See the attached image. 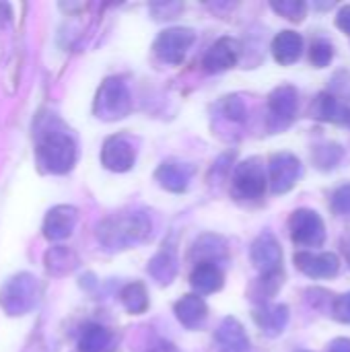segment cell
Returning a JSON list of instances; mask_svg holds the SVG:
<instances>
[{"label": "cell", "instance_id": "6da1fadb", "mask_svg": "<svg viewBox=\"0 0 350 352\" xmlns=\"http://www.w3.org/2000/svg\"><path fill=\"white\" fill-rule=\"evenodd\" d=\"M151 231H153L151 219L140 210H132V212L111 214L105 221H101L97 227V239L105 250L122 252L146 241L151 237Z\"/></svg>", "mask_w": 350, "mask_h": 352}, {"label": "cell", "instance_id": "7a4b0ae2", "mask_svg": "<svg viewBox=\"0 0 350 352\" xmlns=\"http://www.w3.org/2000/svg\"><path fill=\"white\" fill-rule=\"evenodd\" d=\"M37 159L39 165L50 173H68L76 163V144L62 130L45 132L37 142Z\"/></svg>", "mask_w": 350, "mask_h": 352}, {"label": "cell", "instance_id": "3957f363", "mask_svg": "<svg viewBox=\"0 0 350 352\" xmlns=\"http://www.w3.org/2000/svg\"><path fill=\"white\" fill-rule=\"evenodd\" d=\"M41 295V287L37 283L35 276L21 272L10 276L2 289H0V307L8 314V316H25L29 314Z\"/></svg>", "mask_w": 350, "mask_h": 352}, {"label": "cell", "instance_id": "277c9868", "mask_svg": "<svg viewBox=\"0 0 350 352\" xmlns=\"http://www.w3.org/2000/svg\"><path fill=\"white\" fill-rule=\"evenodd\" d=\"M93 109H95L97 118L107 120V122L126 118L132 109V99H130V91L124 85V80H120V78L103 80L97 91Z\"/></svg>", "mask_w": 350, "mask_h": 352}, {"label": "cell", "instance_id": "5b68a950", "mask_svg": "<svg viewBox=\"0 0 350 352\" xmlns=\"http://www.w3.org/2000/svg\"><path fill=\"white\" fill-rule=\"evenodd\" d=\"M289 231L293 241L301 248H320L326 241V225L311 208L295 210L289 219Z\"/></svg>", "mask_w": 350, "mask_h": 352}, {"label": "cell", "instance_id": "8992f818", "mask_svg": "<svg viewBox=\"0 0 350 352\" xmlns=\"http://www.w3.org/2000/svg\"><path fill=\"white\" fill-rule=\"evenodd\" d=\"M266 171L260 159H245L233 173V196L239 200H258L266 192Z\"/></svg>", "mask_w": 350, "mask_h": 352}, {"label": "cell", "instance_id": "52a82bcc", "mask_svg": "<svg viewBox=\"0 0 350 352\" xmlns=\"http://www.w3.org/2000/svg\"><path fill=\"white\" fill-rule=\"evenodd\" d=\"M194 31L188 27H171L159 33V37L155 39V54L167 62V64H182L188 50L194 43Z\"/></svg>", "mask_w": 350, "mask_h": 352}, {"label": "cell", "instance_id": "ba28073f", "mask_svg": "<svg viewBox=\"0 0 350 352\" xmlns=\"http://www.w3.org/2000/svg\"><path fill=\"white\" fill-rule=\"evenodd\" d=\"M299 109V93L291 85L276 87L268 97V126L270 130H283L287 128Z\"/></svg>", "mask_w": 350, "mask_h": 352}, {"label": "cell", "instance_id": "9c48e42d", "mask_svg": "<svg viewBox=\"0 0 350 352\" xmlns=\"http://www.w3.org/2000/svg\"><path fill=\"white\" fill-rule=\"evenodd\" d=\"M301 177V161L291 153H276L270 157L268 182L274 194H287Z\"/></svg>", "mask_w": 350, "mask_h": 352}, {"label": "cell", "instance_id": "30bf717a", "mask_svg": "<svg viewBox=\"0 0 350 352\" xmlns=\"http://www.w3.org/2000/svg\"><path fill=\"white\" fill-rule=\"evenodd\" d=\"M254 266L260 274H278L283 272V248L278 239L270 233H262L250 250Z\"/></svg>", "mask_w": 350, "mask_h": 352}, {"label": "cell", "instance_id": "8fae6325", "mask_svg": "<svg viewBox=\"0 0 350 352\" xmlns=\"http://www.w3.org/2000/svg\"><path fill=\"white\" fill-rule=\"evenodd\" d=\"M295 266L309 278H334L340 270V260L336 254L330 252H299L295 254Z\"/></svg>", "mask_w": 350, "mask_h": 352}, {"label": "cell", "instance_id": "7c38bea8", "mask_svg": "<svg viewBox=\"0 0 350 352\" xmlns=\"http://www.w3.org/2000/svg\"><path fill=\"white\" fill-rule=\"evenodd\" d=\"M239 54H241V45H239L237 39H233V37H221L204 54L202 66L208 72H225V70H229V68H233L237 64Z\"/></svg>", "mask_w": 350, "mask_h": 352}, {"label": "cell", "instance_id": "4fadbf2b", "mask_svg": "<svg viewBox=\"0 0 350 352\" xmlns=\"http://www.w3.org/2000/svg\"><path fill=\"white\" fill-rule=\"evenodd\" d=\"M134 161H136V151L126 138L111 136L105 140V144L101 148V163L105 165V169L124 173V171L132 169Z\"/></svg>", "mask_w": 350, "mask_h": 352}, {"label": "cell", "instance_id": "5bb4252c", "mask_svg": "<svg viewBox=\"0 0 350 352\" xmlns=\"http://www.w3.org/2000/svg\"><path fill=\"white\" fill-rule=\"evenodd\" d=\"M76 219H78V212H76L74 206H68V204L54 206L45 214L43 235L50 241H62V239H66V237L72 235V231L76 227Z\"/></svg>", "mask_w": 350, "mask_h": 352}, {"label": "cell", "instance_id": "9a60e30c", "mask_svg": "<svg viewBox=\"0 0 350 352\" xmlns=\"http://www.w3.org/2000/svg\"><path fill=\"white\" fill-rule=\"evenodd\" d=\"M309 113L314 120H320V122H328V124H336V126H350V107L330 93H320L314 99Z\"/></svg>", "mask_w": 350, "mask_h": 352}, {"label": "cell", "instance_id": "2e32d148", "mask_svg": "<svg viewBox=\"0 0 350 352\" xmlns=\"http://www.w3.org/2000/svg\"><path fill=\"white\" fill-rule=\"evenodd\" d=\"M217 352H250V338L235 318H225L215 334Z\"/></svg>", "mask_w": 350, "mask_h": 352}, {"label": "cell", "instance_id": "e0dca14e", "mask_svg": "<svg viewBox=\"0 0 350 352\" xmlns=\"http://www.w3.org/2000/svg\"><path fill=\"white\" fill-rule=\"evenodd\" d=\"M192 175H194V167L188 163H179V161H165L159 165V169L155 173L159 186L169 192H175V194L188 190Z\"/></svg>", "mask_w": 350, "mask_h": 352}, {"label": "cell", "instance_id": "ac0fdd59", "mask_svg": "<svg viewBox=\"0 0 350 352\" xmlns=\"http://www.w3.org/2000/svg\"><path fill=\"white\" fill-rule=\"evenodd\" d=\"M254 322L258 324L262 334H266L270 338L281 336L289 324V307L287 305H270V303L260 305L254 311Z\"/></svg>", "mask_w": 350, "mask_h": 352}, {"label": "cell", "instance_id": "d6986e66", "mask_svg": "<svg viewBox=\"0 0 350 352\" xmlns=\"http://www.w3.org/2000/svg\"><path fill=\"white\" fill-rule=\"evenodd\" d=\"M175 318L179 320L182 326L196 330L206 322L208 316V307L204 303V299L200 295H186L175 303Z\"/></svg>", "mask_w": 350, "mask_h": 352}, {"label": "cell", "instance_id": "ffe728a7", "mask_svg": "<svg viewBox=\"0 0 350 352\" xmlns=\"http://www.w3.org/2000/svg\"><path fill=\"white\" fill-rule=\"evenodd\" d=\"M303 54V37L297 31H281L272 39V56L278 64H295Z\"/></svg>", "mask_w": 350, "mask_h": 352}, {"label": "cell", "instance_id": "44dd1931", "mask_svg": "<svg viewBox=\"0 0 350 352\" xmlns=\"http://www.w3.org/2000/svg\"><path fill=\"white\" fill-rule=\"evenodd\" d=\"M223 272L217 264L210 262H202L196 264V268L190 274V285L194 287V291H198L200 295H210L223 289Z\"/></svg>", "mask_w": 350, "mask_h": 352}, {"label": "cell", "instance_id": "7402d4cb", "mask_svg": "<svg viewBox=\"0 0 350 352\" xmlns=\"http://www.w3.org/2000/svg\"><path fill=\"white\" fill-rule=\"evenodd\" d=\"M149 274L159 283V285H169L175 274H177V254L173 245H163L159 254L149 262Z\"/></svg>", "mask_w": 350, "mask_h": 352}, {"label": "cell", "instance_id": "603a6c76", "mask_svg": "<svg viewBox=\"0 0 350 352\" xmlns=\"http://www.w3.org/2000/svg\"><path fill=\"white\" fill-rule=\"evenodd\" d=\"M113 349V336L107 328L99 324H89L83 328L78 338V351L80 352H111Z\"/></svg>", "mask_w": 350, "mask_h": 352}, {"label": "cell", "instance_id": "cb8c5ba5", "mask_svg": "<svg viewBox=\"0 0 350 352\" xmlns=\"http://www.w3.org/2000/svg\"><path fill=\"white\" fill-rule=\"evenodd\" d=\"M45 270L52 276H66L78 266V256L66 248V245H56L45 252Z\"/></svg>", "mask_w": 350, "mask_h": 352}, {"label": "cell", "instance_id": "d4e9b609", "mask_svg": "<svg viewBox=\"0 0 350 352\" xmlns=\"http://www.w3.org/2000/svg\"><path fill=\"white\" fill-rule=\"evenodd\" d=\"M120 301L122 305L130 311V314H144L149 307V295L142 283H130L122 289L120 293Z\"/></svg>", "mask_w": 350, "mask_h": 352}, {"label": "cell", "instance_id": "484cf974", "mask_svg": "<svg viewBox=\"0 0 350 352\" xmlns=\"http://www.w3.org/2000/svg\"><path fill=\"white\" fill-rule=\"evenodd\" d=\"M283 278L285 274L278 272V274H262L256 283V287L252 289V299H256L260 305H266L270 301V297H274L283 285Z\"/></svg>", "mask_w": 350, "mask_h": 352}, {"label": "cell", "instance_id": "4316f807", "mask_svg": "<svg viewBox=\"0 0 350 352\" xmlns=\"http://www.w3.org/2000/svg\"><path fill=\"white\" fill-rule=\"evenodd\" d=\"M342 155H344V151H342L340 144L326 142V144L316 146V151H314V163H316L318 169H326L328 171V169H334L340 163Z\"/></svg>", "mask_w": 350, "mask_h": 352}, {"label": "cell", "instance_id": "83f0119b", "mask_svg": "<svg viewBox=\"0 0 350 352\" xmlns=\"http://www.w3.org/2000/svg\"><path fill=\"white\" fill-rule=\"evenodd\" d=\"M270 6L274 12H278L281 16L295 21V23H301L305 16V10H307V4L303 0H274Z\"/></svg>", "mask_w": 350, "mask_h": 352}, {"label": "cell", "instance_id": "f1b7e54d", "mask_svg": "<svg viewBox=\"0 0 350 352\" xmlns=\"http://www.w3.org/2000/svg\"><path fill=\"white\" fill-rule=\"evenodd\" d=\"M334 58V45L328 39H316L309 47V60L316 68H326L330 66Z\"/></svg>", "mask_w": 350, "mask_h": 352}, {"label": "cell", "instance_id": "f546056e", "mask_svg": "<svg viewBox=\"0 0 350 352\" xmlns=\"http://www.w3.org/2000/svg\"><path fill=\"white\" fill-rule=\"evenodd\" d=\"M332 212L338 217H349L350 214V184H344L340 188H336V192L332 194L330 200Z\"/></svg>", "mask_w": 350, "mask_h": 352}, {"label": "cell", "instance_id": "4dcf8cb0", "mask_svg": "<svg viewBox=\"0 0 350 352\" xmlns=\"http://www.w3.org/2000/svg\"><path fill=\"white\" fill-rule=\"evenodd\" d=\"M332 316L336 322L340 324H349L350 326V293H344L340 297L334 299L332 303Z\"/></svg>", "mask_w": 350, "mask_h": 352}, {"label": "cell", "instance_id": "1f68e13d", "mask_svg": "<svg viewBox=\"0 0 350 352\" xmlns=\"http://www.w3.org/2000/svg\"><path fill=\"white\" fill-rule=\"evenodd\" d=\"M223 111H225L227 118L237 120V122H241L245 118V105H243V101L239 97H225Z\"/></svg>", "mask_w": 350, "mask_h": 352}, {"label": "cell", "instance_id": "d6a6232c", "mask_svg": "<svg viewBox=\"0 0 350 352\" xmlns=\"http://www.w3.org/2000/svg\"><path fill=\"white\" fill-rule=\"evenodd\" d=\"M336 27L350 37V4L342 6L336 14Z\"/></svg>", "mask_w": 350, "mask_h": 352}, {"label": "cell", "instance_id": "836d02e7", "mask_svg": "<svg viewBox=\"0 0 350 352\" xmlns=\"http://www.w3.org/2000/svg\"><path fill=\"white\" fill-rule=\"evenodd\" d=\"M328 352H350V340L349 338H338L330 344Z\"/></svg>", "mask_w": 350, "mask_h": 352}, {"label": "cell", "instance_id": "e575fe53", "mask_svg": "<svg viewBox=\"0 0 350 352\" xmlns=\"http://www.w3.org/2000/svg\"><path fill=\"white\" fill-rule=\"evenodd\" d=\"M12 19V12H10V6L6 2H0V27L8 25Z\"/></svg>", "mask_w": 350, "mask_h": 352}, {"label": "cell", "instance_id": "d590c367", "mask_svg": "<svg viewBox=\"0 0 350 352\" xmlns=\"http://www.w3.org/2000/svg\"><path fill=\"white\" fill-rule=\"evenodd\" d=\"M149 352H177V349L171 344V342H167V340H161V342H157L153 349Z\"/></svg>", "mask_w": 350, "mask_h": 352}, {"label": "cell", "instance_id": "8d00e7d4", "mask_svg": "<svg viewBox=\"0 0 350 352\" xmlns=\"http://www.w3.org/2000/svg\"><path fill=\"white\" fill-rule=\"evenodd\" d=\"M342 254H344V258H347V262H349L350 266V233H347L344 237H342Z\"/></svg>", "mask_w": 350, "mask_h": 352}, {"label": "cell", "instance_id": "74e56055", "mask_svg": "<svg viewBox=\"0 0 350 352\" xmlns=\"http://www.w3.org/2000/svg\"><path fill=\"white\" fill-rule=\"evenodd\" d=\"M301 352H309V351H301Z\"/></svg>", "mask_w": 350, "mask_h": 352}]
</instances>
